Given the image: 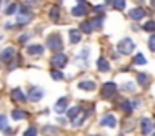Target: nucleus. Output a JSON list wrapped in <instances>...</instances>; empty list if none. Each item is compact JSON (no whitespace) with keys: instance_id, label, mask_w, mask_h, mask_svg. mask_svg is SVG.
I'll list each match as a JSON object with an SVG mask.
<instances>
[{"instance_id":"nucleus-3","label":"nucleus","mask_w":155,"mask_h":136,"mask_svg":"<svg viewBox=\"0 0 155 136\" xmlns=\"http://www.w3.org/2000/svg\"><path fill=\"white\" fill-rule=\"evenodd\" d=\"M115 91H117V85L112 81H107L104 85V88H102V96L104 98H110V96L115 95Z\"/></svg>"},{"instance_id":"nucleus-32","label":"nucleus","mask_w":155,"mask_h":136,"mask_svg":"<svg viewBox=\"0 0 155 136\" xmlns=\"http://www.w3.org/2000/svg\"><path fill=\"white\" fill-rule=\"evenodd\" d=\"M127 91H134L135 90V86H134V83H125V86H124Z\"/></svg>"},{"instance_id":"nucleus-19","label":"nucleus","mask_w":155,"mask_h":136,"mask_svg":"<svg viewBox=\"0 0 155 136\" xmlns=\"http://www.w3.org/2000/svg\"><path fill=\"white\" fill-rule=\"evenodd\" d=\"M94 28H95V27L92 25V22H84L80 25V30L84 33H92V32H94Z\"/></svg>"},{"instance_id":"nucleus-28","label":"nucleus","mask_w":155,"mask_h":136,"mask_svg":"<svg viewBox=\"0 0 155 136\" xmlns=\"http://www.w3.org/2000/svg\"><path fill=\"white\" fill-rule=\"evenodd\" d=\"M148 50L155 52V35H150V38H148Z\"/></svg>"},{"instance_id":"nucleus-5","label":"nucleus","mask_w":155,"mask_h":136,"mask_svg":"<svg viewBox=\"0 0 155 136\" xmlns=\"http://www.w3.org/2000/svg\"><path fill=\"white\" fill-rule=\"evenodd\" d=\"M42 96H44V90L38 88V86H32L30 91H28V98L32 101H38V100H42Z\"/></svg>"},{"instance_id":"nucleus-17","label":"nucleus","mask_w":155,"mask_h":136,"mask_svg":"<svg viewBox=\"0 0 155 136\" xmlns=\"http://www.w3.org/2000/svg\"><path fill=\"white\" fill-rule=\"evenodd\" d=\"M85 13H87V8H85L84 5H77L72 8V15L74 17H84Z\"/></svg>"},{"instance_id":"nucleus-34","label":"nucleus","mask_w":155,"mask_h":136,"mask_svg":"<svg viewBox=\"0 0 155 136\" xmlns=\"http://www.w3.org/2000/svg\"><path fill=\"white\" fill-rule=\"evenodd\" d=\"M27 40H28V35H22L20 38H18V42H20V43H25Z\"/></svg>"},{"instance_id":"nucleus-18","label":"nucleus","mask_w":155,"mask_h":136,"mask_svg":"<svg viewBox=\"0 0 155 136\" xmlns=\"http://www.w3.org/2000/svg\"><path fill=\"white\" fill-rule=\"evenodd\" d=\"M12 118H14L15 121H20V119L27 118V113L22 111V109H14V111H12Z\"/></svg>"},{"instance_id":"nucleus-6","label":"nucleus","mask_w":155,"mask_h":136,"mask_svg":"<svg viewBox=\"0 0 155 136\" xmlns=\"http://www.w3.org/2000/svg\"><path fill=\"white\" fill-rule=\"evenodd\" d=\"M100 125L107 126V128H115V126H117V118H115L114 115H105L104 118L100 119Z\"/></svg>"},{"instance_id":"nucleus-31","label":"nucleus","mask_w":155,"mask_h":136,"mask_svg":"<svg viewBox=\"0 0 155 136\" xmlns=\"http://www.w3.org/2000/svg\"><path fill=\"white\" fill-rule=\"evenodd\" d=\"M17 8H18V7L15 5V3H10V5L7 7V13H8V15H12V13L17 12Z\"/></svg>"},{"instance_id":"nucleus-38","label":"nucleus","mask_w":155,"mask_h":136,"mask_svg":"<svg viewBox=\"0 0 155 136\" xmlns=\"http://www.w3.org/2000/svg\"><path fill=\"white\" fill-rule=\"evenodd\" d=\"M77 2H84V3H85V0H77Z\"/></svg>"},{"instance_id":"nucleus-20","label":"nucleus","mask_w":155,"mask_h":136,"mask_svg":"<svg viewBox=\"0 0 155 136\" xmlns=\"http://www.w3.org/2000/svg\"><path fill=\"white\" fill-rule=\"evenodd\" d=\"M78 113H80V108L78 106H74V108H70V109H67V116L70 119H75L78 116Z\"/></svg>"},{"instance_id":"nucleus-10","label":"nucleus","mask_w":155,"mask_h":136,"mask_svg":"<svg viewBox=\"0 0 155 136\" xmlns=\"http://www.w3.org/2000/svg\"><path fill=\"white\" fill-rule=\"evenodd\" d=\"M152 129H153V125H152L150 119H148V118L142 119V133H143L145 136H148L152 133Z\"/></svg>"},{"instance_id":"nucleus-11","label":"nucleus","mask_w":155,"mask_h":136,"mask_svg":"<svg viewBox=\"0 0 155 136\" xmlns=\"http://www.w3.org/2000/svg\"><path fill=\"white\" fill-rule=\"evenodd\" d=\"M68 38H70V43H72V45H77V43L80 42V38H82V33L78 32V30L72 28L70 32H68Z\"/></svg>"},{"instance_id":"nucleus-16","label":"nucleus","mask_w":155,"mask_h":136,"mask_svg":"<svg viewBox=\"0 0 155 136\" xmlns=\"http://www.w3.org/2000/svg\"><path fill=\"white\" fill-rule=\"evenodd\" d=\"M78 88H80V90H87V91H94V90H95V83L90 81V80H87V81H80V83H78Z\"/></svg>"},{"instance_id":"nucleus-26","label":"nucleus","mask_w":155,"mask_h":136,"mask_svg":"<svg viewBox=\"0 0 155 136\" xmlns=\"http://www.w3.org/2000/svg\"><path fill=\"white\" fill-rule=\"evenodd\" d=\"M58 15H60V10H58V7L55 5L54 8L50 10V18H52V20H57V18H58Z\"/></svg>"},{"instance_id":"nucleus-33","label":"nucleus","mask_w":155,"mask_h":136,"mask_svg":"<svg viewBox=\"0 0 155 136\" xmlns=\"http://www.w3.org/2000/svg\"><path fill=\"white\" fill-rule=\"evenodd\" d=\"M28 22H30V18H28L27 15H25V17H20V18H18V23H28Z\"/></svg>"},{"instance_id":"nucleus-8","label":"nucleus","mask_w":155,"mask_h":136,"mask_svg":"<svg viewBox=\"0 0 155 136\" xmlns=\"http://www.w3.org/2000/svg\"><path fill=\"white\" fill-rule=\"evenodd\" d=\"M15 58V50L14 48H5L4 52L0 53V60H4V62H12V60Z\"/></svg>"},{"instance_id":"nucleus-35","label":"nucleus","mask_w":155,"mask_h":136,"mask_svg":"<svg viewBox=\"0 0 155 136\" xmlns=\"http://www.w3.org/2000/svg\"><path fill=\"white\" fill-rule=\"evenodd\" d=\"M18 10H20V13H25V15L28 13V7H20Z\"/></svg>"},{"instance_id":"nucleus-13","label":"nucleus","mask_w":155,"mask_h":136,"mask_svg":"<svg viewBox=\"0 0 155 136\" xmlns=\"http://www.w3.org/2000/svg\"><path fill=\"white\" fill-rule=\"evenodd\" d=\"M55 111L58 115H62L64 111H67V98H60L57 103H55Z\"/></svg>"},{"instance_id":"nucleus-12","label":"nucleus","mask_w":155,"mask_h":136,"mask_svg":"<svg viewBox=\"0 0 155 136\" xmlns=\"http://www.w3.org/2000/svg\"><path fill=\"white\" fill-rule=\"evenodd\" d=\"M137 83L140 86H147L148 83H150V75H147V73H137Z\"/></svg>"},{"instance_id":"nucleus-9","label":"nucleus","mask_w":155,"mask_h":136,"mask_svg":"<svg viewBox=\"0 0 155 136\" xmlns=\"http://www.w3.org/2000/svg\"><path fill=\"white\" fill-rule=\"evenodd\" d=\"M10 96H12V98L15 100V101H25V100L28 98V96L25 95V93L22 91L20 88H14V90H12V91H10Z\"/></svg>"},{"instance_id":"nucleus-24","label":"nucleus","mask_w":155,"mask_h":136,"mask_svg":"<svg viewBox=\"0 0 155 136\" xmlns=\"http://www.w3.org/2000/svg\"><path fill=\"white\" fill-rule=\"evenodd\" d=\"M37 128H35V126H30V128H27L24 131V136H37Z\"/></svg>"},{"instance_id":"nucleus-2","label":"nucleus","mask_w":155,"mask_h":136,"mask_svg":"<svg viewBox=\"0 0 155 136\" xmlns=\"http://www.w3.org/2000/svg\"><path fill=\"white\" fill-rule=\"evenodd\" d=\"M47 46L50 50H54V52H60L62 48H64V43H62V38L58 33H54V35H50L47 38Z\"/></svg>"},{"instance_id":"nucleus-25","label":"nucleus","mask_w":155,"mask_h":136,"mask_svg":"<svg viewBox=\"0 0 155 136\" xmlns=\"http://www.w3.org/2000/svg\"><path fill=\"white\" fill-rule=\"evenodd\" d=\"M125 5H127V2H125V0H115V2H114V7L117 10H124Z\"/></svg>"},{"instance_id":"nucleus-22","label":"nucleus","mask_w":155,"mask_h":136,"mask_svg":"<svg viewBox=\"0 0 155 136\" xmlns=\"http://www.w3.org/2000/svg\"><path fill=\"white\" fill-rule=\"evenodd\" d=\"M134 62L137 63V65H145V63H147V60H145V56L142 55V53H137V55H135V58H134Z\"/></svg>"},{"instance_id":"nucleus-27","label":"nucleus","mask_w":155,"mask_h":136,"mask_svg":"<svg viewBox=\"0 0 155 136\" xmlns=\"http://www.w3.org/2000/svg\"><path fill=\"white\" fill-rule=\"evenodd\" d=\"M102 23H104V17H102V15L95 17V18L92 20V25H94V27H100Z\"/></svg>"},{"instance_id":"nucleus-1","label":"nucleus","mask_w":155,"mask_h":136,"mask_svg":"<svg viewBox=\"0 0 155 136\" xmlns=\"http://www.w3.org/2000/svg\"><path fill=\"white\" fill-rule=\"evenodd\" d=\"M117 48H118V52H120L122 55H130V53L135 50V43H134L132 38H124V40L118 42Z\"/></svg>"},{"instance_id":"nucleus-7","label":"nucleus","mask_w":155,"mask_h":136,"mask_svg":"<svg viewBox=\"0 0 155 136\" xmlns=\"http://www.w3.org/2000/svg\"><path fill=\"white\" fill-rule=\"evenodd\" d=\"M145 17V10L142 8V7H135V8L130 10V18L135 20V22H138V20H142Z\"/></svg>"},{"instance_id":"nucleus-30","label":"nucleus","mask_w":155,"mask_h":136,"mask_svg":"<svg viewBox=\"0 0 155 136\" xmlns=\"http://www.w3.org/2000/svg\"><path fill=\"white\" fill-rule=\"evenodd\" d=\"M143 28L147 30V32H150V30L153 32V30H155V22H152V20H150V22H147V23L143 25Z\"/></svg>"},{"instance_id":"nucleus-29","label":"nucleus","mask_w":155,"mask_h":136,"mask_svg":"<svg viewBox=\"0 0 155 136\" xmlns=\"http://www.w3.org/2000/svg\"><path fill=\"white\" fill-rule=\"evenodd\" d=\"M52 78H54V80H64V73L54 70V71H52Z\"/></svg>"},{"instance_id":"nucleus-15","label":"nucleus","mask_w":155,"mask_h":136,"mask_svg":"<svg viewBox=\"0 0 155 136\" xmlns=\"http://www.w3.org/2000/svg\"><path fill=\"white\" fill-rule=\"evenodd\" d=\"M97 68L100 70V71H110V63L107 62V58H98L97 60Z\"/></svg>"},{"instance_id":"nucleus-39","label":"nucleus","mask_w":155,"mask_h":136,"mask_svg":"<svg viewBox=\"0 0 155 136\" xmlns=\"http://www.w3.org/2000/svg\"><path fill=\"white\" fill-rule=\"evenodd\" d=\"M152 136H155V133H153V134H152Z\"/></svg>"},{"instance_id":"nucleus-37","label":"nucleus","mask_w":155,"mask_h":136,"mask_svg":"<svg viewBox=\"0 0 155 136\" xmlns=\"http://www.w3.org/2000/svg\"><path fill=\"white\" fill-rule=\"evenodd\" d=\"M150 2H152V5H153V7H155V0H150Z\"/></svg>"},{"instance_id":"nucleus-36","label":"nucleus","mask_w":155,"mask_h":136,"mask_svg":"<svg viewBox=\"0 0 155 136\" xmlns=\"http://www.w3.org/2000/svg\"><path fill=\"white\" fill-rule=\"evenodd\" d=\"M87 55H88V48H85L84 52L80 53V56H82V58H85V56H87Z\"/></svg>"},{"instance_id":"nucleus-23","label":"nucleus","mask_w":155,"mask_h":136,"mask_svg":"<svg viewBox=\"0 0 155 136\" xmlns=\"http://www.w3.org/2000/svg\"><path fill=\"white\" fill-rule=\"evenodd\" d=\"M122 109H124L125 113H132V111H134V103L124 101V105H122Z\"/></svg>"},{"instance_id":"nucleus-14","label":"nucleus","mask_w":155,"mask_h":136,"mask_svg":"<svg viewBox=\"0 0 155 136\" xmlns=\"http://www.w3.org/2000/svg\"><path fill=\"white\" fill-rule=\"evenodd\" d=\"M27 53L28 55H42V53H44V46L42 45H28Z\"/></svg>"},{"instance_id":"nucleus-4","label":"nucleus","mask_w":155,"mask_h":136,"mask_svg":"<svg viewBox=\"0 0 155 136\" xmlns=\"http://www.w3.org/2000/svg\"><path fill=\"white\" fill-rule=\"evenodd\" d=\"M68 58L64 55V53H57V55H54V58H52V65L55 66V68H64L65 65H67Z\"/></svg>"},{"instance_id":"nucleus-21","label":"nucleus","mask_w":155,"mask_h":136,"mask_svg":"<svg viewBox=\"0 0 155 136\" xmlns=\"http://www.w3.org/2000/svg\"><path fill=\"white\" fill-rule=\"evenodd\" d=\"M8 128V119H7V116L5 115H0V129H7Z\"/></svg>"}]
</instances>
